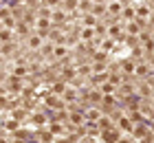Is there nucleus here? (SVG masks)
<instances>
[{"mask_svg": "<svg viewBox=\"0 0 154 143\" xmlns=\"http://www.w3.org/2000/svg\"><path fill=\"white\" fill-rule=\"evenodd\" d=\"M66 13H68V11H64V9H53V13H51V22L62 24V22L66 20Z\"/></svg>", "mask_w": 154, "mask_h": 143, "instance_id": "1", "label": "nucleus"}, {"mask_svg": "<svg viewBox=\"0 0 154 143\" xmlns=\"http://www.w3.org/2000/svg\"><path fill=\"white\" fill-rule=\"evenodd\" d=\"M150 73H154V70L148 66V64H137V68H134V75H139V77H148Z\"/></svg>", "mask_w": 154, "mask_h": 143, "instance_id": "2", "label": "nucleus"}, {"mask_svg": "<svg viewBox=\"0 0 154 143\" xmlns=\"http://www.w3.org/2000/svg\"><path fill=\"white\" fill-rule=\"evenodd\" d=\"M103 139H106V143H117L119 141V130H103Z\"/></svg>", "mask_w": 154, "mask_h": 143, "instance_id": "3", "label": "nucleus"}, {"mask_svg": "<svg viewBox=\"0 0 154 143\" xmlns=\"http://www.w3.org/2000/svg\"><path fill=\"white\" fill-rule=\"evenodd\" d=\"M79 38H82L84 42H90V40L95 38V26H86V29L82 31V35H79Z\"/></svg>", "mask_w": 154, "mask_h": 143, "instance_id": "4", "label": "nucleus"}, {"mask_svg": "<svg viewBox=\"0 0 154 143\" xmlns=\"http://www.w3.org/2000/svg\"><path fill=\"white\" fill-rule=\"evenodd\" d=\"M66 53H68V48H66L64 44H60V46H55V48H53V55L57 57V60H64Z\"/></svg>", "mask_w": 154, "mask_h": 143, "instance_id": "5", "label": "nucleus"}, {"mask_svg": "<svg viewBox=\"0 0 154 143\" xmlns=\"http://www.w3.org/2000/svg\"><path fill=\"white\" fill-rule=\"evenodd\" d=\"M84 26H97V16L95 13H86V16H84Z\"/></svg>", "mask_w": 154, "mask_h": 143, "instance_id": "6", "label": "nucleus"}, {"mask_svg": "<svg viewBox=\"0 0 154 143\" xmlns=\"http://www.w3.org/2000/svg\"><path fill=\"white\" fill-rule=\"evenodd\" d=\"M121 66H123V73H125V75H134V68H137V64H134V62H130V60H128V62H123Z\"/></svg>", "mask_w": 154, "mask_h": 143, "instance_id": "7", "label": "nucleus"}, {"mask_svg": "<svg viewBox=\"0 0 154 143\" xmlns=\"http://www.w3.org/2000/svg\"><path fill=\"white\" fill-rule=\"evenodd\" d=\"M119 128H121V130H130V132H132V130H134V126H132V119H125V117L119 119Z\"/></svg>", "mask_w": 154, "mask_h": 143, "instance_id": "8", "label": "nucleus"}, {"mask_svg": "<svg viewBox=\"0 0 154 143\" xmlns=\"http://www.w3.org/2000/svg\"><path fill=\"white\" fill-rule=\"evenodd\" d=\"M121 2H110V7H108V13H110V16H112V13H115V16H121Z\"/></svg>", "mask_w": 154, "mask_h": 143, "instance_id": "9", "label": "nucleus"}, {"mask_svg": "<svg viewBox=\"0 0 154 143\" xmlns=\"http://www.w3.org/2000/svg\"><path fill=\"white\" fill-rule=\"evenodd\" d=\"M68 119H71V123H75V128H77V126H84V123H86V121H84V117H82L79 112H77V114L73 112V114H71Z\"/></svg>", "mask_w": 154, "mask_h": 143, "instance_id": "10", "label": "nucleus"}, {"mask_svg": "<svg viewBox=\"0 0 154 143\" xmlns=\"http://www.w3.org/2000/svg\"><path fill=\"white\" fill-rule=\"evenodd\" d=\"M134 16H137V11L132 9V7H130V9H123V11H121V18H125L128 22H132V20H134Z\"/></svg>", "mask_w": 154, "mask_h": 143, "instance_id": "11", "label": "nucleus"}, {"mask_svg": "<svg viewBox=\"0 0 154 143\" xmlns=\"http://www.w3.org/2000/svg\"><path fill=\"white\" fill-rule=\"evenodd\" d=\"M141 31H143V29L139 26L137 22H128V33H130V35H139Z\"/></svg>", "mask_w": 154, "mask_h": 143, "instance_id": "12", "label": "nucleus"}, {"mask_svg": "<svg viewBox=\"0 0 154 143\" xmlns=\"http://www.w3.org/2000/svg\"><path fill=\"white\" fill-rule=\"evenodd\" d=\"M51 40L55 44H66V35L64 33H51Z\"/></svg>", "mask_w": 154, "mask_h": 143, "instance_id": "13", "label": "nucleus"}, {"mask_svg": "<svg viewBox=\"0 0 154 143\" xmlns=\"http://www.w3.org/2000/svg\"><path fill=\"white\" fill-rule=\"evenodd\" d=\"M90 70H93V66H88V64H82V66L77 68V75H82V77H88V75H90Z\"/></svg>", "mask_w": 154, "mask_h": 143, "instance_id": "14", "label": "nucleus"}, {"mask_svg": "<svg viewBox=\"0 0 154 143\" xmlns=\"http://www.w3.org/2000/svg\"><path fill=\"white\" fill-rule=\"evenodd\" d=\"M99 128H101V130H110V128H112V119L101 117V119H99Z\"/></svg>", "mask_w": 154, "mask_h": 143, "instance_id": "15", "label": "nucleus"}, {"mask_svg": "<svg viewBox=\"0 0 154 143\" xmlns=\"http://www.w3.org/2000/svg\"><path fill=\"white\" fill-rule=\"evenodd\" d=\"M42 44V35H31V38H29V46L31 48H38Z\"/></svg>", "mask_w": 154, "mask_h": 143, "instance_id": "16", "label": "nucleus"}, {"mask_svg": "<svg viewBox=\"0 0 154 143\" xmlns=\"http://www.w3.org/2000/svg\"><path fill=\"white\" fill-rule=\"evenodd\" d=\"M108 82L112 84V86H119V84H121V75H119L117 70H115V73H110V75H108Z\"/></svg>", "mask_w": 154, "mask_h": 143, "instance_id": "17", "label": "nucleus"}, {"mask_svg": "<svg viewBox=\"0 0 154 143\" xmlns=\"http://www.w3.org/2000/svg\"><path fill=\"white\" fill-rule=\"evenodd\" d=\"M115 88H117V86H112L110 82H106V84H101V86H99V90L103 92V95H110V92H112Z\"/></svg>", "mask_w": 154, "mask_h": 143, "instance_id": "18", "label": "nucleus"}, {"mask_svg": "<svg viewBox=\"0 0 154 143\" xmlns=\"http://www.w3.org/2000/svg\"><path fill=\"white\" fill-rule=\"evenodd\" d=\"M62 9H64V11H73V9H77V0H64Z\"/></svg>", "mask_w": 154, "mask_h": 143, "instance_id": "19", "label": "nucleus"}, {"mask_svg": "<svg viewBox=\"0 0 154 143\" xmlns=\"http://www.w3.org/2000/svg\"><path fill=\"white\" fill-rule=\"evenodd\" d=\"M64 99H66L68 104H71V101H75V99H77V92H75L73 88H68V90H64Z\"/></svg>", "mask_w": 154, "mask_h": 143, "instance_id": "20", "label": "nucleus"}, {"mask_svg": "<svg viewBox=\"0 0 154 143\" xmlns=\"http://www.w3.org/2000/svg\"><path fill=\"white\" fill-rule=\"evenodd\" d=\"M103 11H106V7H103V5H97V2H93V13H95L97 18H99V16H103Z\"/></svg>", "mask_w": 154, "mask_h": 143, "instance_id": "21", "label": "nucleus"}, {"mask_svg": "<svg viewBox=\"0 0 154 143\" xmlns=\"http://www.w3.org/2000/svg\"><path fill=\"white\" fill-rule=\"evenodd\" d=\"M64 90H66V86H64V82H57L53 86V92L55 95H64Z\"/></svg>", "mask_w": 154, "mask_h": 143, "instance_id": "22", "label": "nucleus"}, {"mask_svg": "<svg viewBox=\"0 0 154 143\" xmlns=\"http://www.w3.org/2000/svg\"><path fill=\"white\" fill-rule=\"evenodd\" d=\"M11 40V29H2L0 31V42H9Z\"/></svg>", "mask_w": 154, "mask_h": 143, "instance_id": "23", "label": "nucleus"}, {"mask_svg": "<svg viewBox=\"0 0 154 143\" xmlns=\"http://www.w3.org/2000/svg\"><path fill=\"white\" fill-rule=\"evenodd\" d=\"M106 79H108L106 73H97V75H93V84H101V82H106Z\"/></svg>", "mask_w": 154, "mask_h": 143, "instance_id": "24", "label": "nucleus"}, {"mask_svg": "<svg viewBox=\"0 0 154 143\" xmlns=\"http://www.w3.org/2000/svg\"><path fill=\"white\" fill-rule=\"evenodd\" d=\"M101 99H103L101 97V90H93V92H90V101H93V104L95 101H101Z\"/></svg>", "mask_w": 154, "mask_h": 143, "instance_id": "25", "label": "nucleus"}, {"mask_svg": "<svg viewBox=\"0 0 154 143\" xmlns=\"http://www.w3.org/2000/svg\"><path fill=\"white\" fill-rule=\"evenodd\" d=\"M112 38H106V40H103V44H101V51H108V48H112Z\"/></svg>", "mask_w": 154, "mask_h": 143, "instance_id": "26", "label": "nucleus"}, {"mask_svg": "<svg viewBox=\"0 0 154 143\" xmlns=\"http://www.w3.org/2000/svg\"><path fill=\"white\" fill-rule=\"evenodd\" d=\"M62 77H64V79H73V77H75V70H73V68H64Z\"/></svg>", "mask_w": 154, "mask_h": 143, "instance_id": "27", "label": "nucleus"}, {"mask_svg": "<svg viewBox=\"0 0 154 143\" xmlns=\"http://www.w3.org/2000/svg\"><path fill=\"white\" fill-rule=\"evenodd\" d=\"M119 88H121L123 95H130V92H132V86L130 84H119Z\"/></svg>", "mask_w": 154, "mask_h": 143, "instance_id": "28", "label": "nucleus"}, {"mask_svg": "<svg viewBox=\"0 0 154 143\" xmlns=\"http://www.w3.org/2000/svg\"><path fill=\"white\" fill-rule=\"evenodd\" d=\"M86 119H88V121H95V119H99V110H90V112L86 114Z\"/></svg>", "mask_w": 154, "mask_h": 143, "instance_id": "29", "label": "nucleus"}, {"mask_svg": "<svg viewBox=\"0 0 154 143\" xmlns=\"http://www.w3.org/2000/svg\"><path fill=\"white\" fill-rule=\"evenodd\" d=\"M103 68H106V64H103V62H97V64H93V70H95V73H101Z\"/></svg>", "mask_w": 154, "mask_h": 143, "instance_id": "30", "label": "nucleus"}, {"mask_svg": "<svg viewBox=\"0 0 154 143\" xmlns=\"http://www.w3.org/2000/svg\"><path fill=\"white\" fill-rule=\"evenodd\" d=\"M95 31H97V33H99V38H103V35H106V26H103V24H99V22H97V26H95Z\"/></svg>", "mask_w": 154, "mask_h": 143, "instance_id": "31", "label": "nucleus"}, {"mask_svg": "<svg viewBox=\"0 0 154 143\" xmlns=\"http://www.w3.org/2000/svg\"><path fill=\"white\" fill-rule=\"evenodd\" d=\"M42 2H44L46 7H53V9H55V7L60 5V0H42Z\"/></svg>", "mask_w": 154, "mask_h": 143, "instance_id": "32", "label": "nucleus"}, {"mask_svg": "<svg viewBox=\"0 0 154 143\" xmlns=\"http://www.w3.org/2000/svg\"><path fill=\"white\" fill-rule=\"evenodd\" d=\"M24 5H26V7H31V9H35V7L40 5V0H24Z\"/></svg>", "mask_w": 154, "mask_h": 143, "instance_id": "33", "label": "nucleus"}, {"mask_svg": "<svg viewBox=\"0 0 154 143\" xmlns=\"http://www.w3.org/2000/svg\"><path fill=\"white\" fill-rule=\"evenodd\" d=\"M139 92H141L143 97H150V95H152V90L148 88V86H141V90H139Z\"/></svg>", "mask_w": 154, "mask_h": 143, "instance_id": "34", "label": "nucleus"}, {"mask_svg": "<svg viewBox=\"0 0 154 143\" xmlns=\"http://www.w3.org/2000/svg\"><path fill=\"white\" fill-rule=\"evenodd\" d=\"M134 134H137V137H143V134H145V126H139V128H134Z\"/></svg>", "mask_w": 154, "mask_h": 143, "instance_id": "35", "label": "nucleus"}, {"mask_svg": "<svg viewBox=\"0 0 154 143\" xmlns=\"http://www.w3.org/2000/svg\"><path fill=\"white\" fill-rule=\"evenodd\" d=\"M137 16H139V18H143V16H150V11L145 9V7H141V9L137 11Z\"/></svg>", "mask_w": 154, "mask_h": 143, "instance_id": "36", "label": "nucleus"}, {"mask_svg": "<svg viewBox=\"0 0 154 143\" xmlns=\"http://www.w3.org/2000/svg\"><path fill=\"white\" fill-rule=\"evenodd\" d=\"M128 44H130V46H137V44H139V38H134V35L128 38Z\"/></svg>", "mask_w": 154, "mask_h": 143, "instance_id": "37", "label": "nucleus"}, {"mask_svg": "<svg viewBox=\"0 0 154 143\" xmlns=\"http://www.w3.org/2000/svg\"><path fill=\"white\" fill-rule=\"evenodd\" d=\"M62 132V126H51V134H57Z\"/></svg>", "mask_w": 154, "mask_h": 143, "instance_id": "38", "label": "nucleus"}, {"mask_svg": "<svg viewBox=\"0 0 154 143\" xmlns=\"http://www.w3.org/2000/svg\"><path fill=\"white\" fill-rule=\"evenodd\" d=\"M7 128H9V130H16V128H18V123H16V121H9V123H5Z\"/></svg>", "mask_w": 154, "mask_h": 143, "instance_id": "39", "label": "nucleus"}, {"mask_svg": "<svg viewBox=\"0 0 154 143\" xmlns=\"http://www.w3.org/2000/svg\"><path fill=\"white\" fill-rule=\"evenodd\" d=\"M11 48H13V46H11V44H2V53H5V55H7V53H9V51H11Z\"/></svg>", "mask_w": 154, "mask_h": 143, "instance_id": "40", "label": "nucleus"}, {"mask_svg": "<svg viewBox=\"0 0 154 143\" xmlns=\"http://www.w3.org/2000/svg\"><path fill=\"white\" fill-rule=\"evenodd\" d=\"M117 143H130V141H128V139H119Z\"/></svg>", "mask_w": 154, "mask_h": 143, "instance_id": "41", "label": "nucleus"}, {"mask_svg": "<svg viewBox=\"0 0 154 143\" xmlns=\"http://www.w3.org/2000/svg\"><path fill=\"white\" fill-rule=\"evenodd\" d=\"M93 2H97V5H103V2H106V0H93Z\"/></svg>", "mask_w": 154, "mask_h": 143, "instance_id": "42", "label": "nucleus"}, {"mask_svg": "<svg viewBox=\"0 0 154 143\" xmlns=\"http://www.w3.org/2000/svg\"><path fill=\"white\" fill-rule=\"evenodd\" d=\"M0 143H7V141H5V139H0Z\"/></svg>", "mask_w": 154, "mask_h": 143, "instance_id": "43", "label": "nucleus"}]
</instances>
